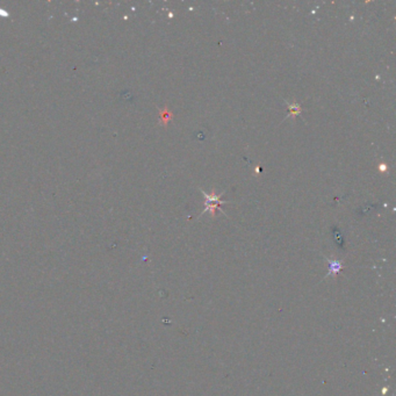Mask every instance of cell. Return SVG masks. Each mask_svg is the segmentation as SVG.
<instances>
[{
    "label": "cell",
    "mask_w": 396,
    "mask_h": 396,
    "mask_svg": "<svg viewBox=\"0 0 396 396\" xmlns=\"http://www.w3.org/2000/svg\"><path fill=\"white\" fill-rule=\"evenodd\" d=\"M200 191H201V193L205 195L206 201H205V209H203V212L200 214L199 217H201L202 215L207 212H209L210 214H212V216L215 217L216 216L217 210H220L222 214H224L223 210L221 209V206L224 205V203H227L228 201H225V200H221L222 194H216V192H215L214 190L212 191V193L210 194H207L203 190H200Z\"/></svg>",
    "instance_id": "cell-1"
},
{
    "label": "cell",
    "mask_w": 396,
    "mask_h": 396,
    "mask_svg": "<svg viewBox=\"0 0 396 396\" xmlns=\"http://www.w3.org/2000/svg\"><path fill=\"white\" fill-rule=\"evenodd\" d=\"M285 103L289 108V111H288L289 113H288V115L285 118V120L290 118V116H294V118H295L296 115H299V114H301V113H302V108H301L300 104H297V103L289 104V103H287V101H285Z\"/></svg>",
    "instance_id": "cell-2"
},
{
    "label": "cell",
    "mask_w": 396,
    "mask_h": 396,
    "mask_svg": "<svg viewBox=\"0 0 396 396\" xmlns=\"http://www.w3.org/2000/svg\"><path fill=\"white\" fill-rule=\"evenodd\" d=\"M171 118H172V113L170 112L168 108H164L163 111H161V123L162 124L167 126Z\"/></svg>",
    "instance_id": "cell-3"
},
{
    "label": "cell",
    "mask_w": 396,
    "mask_h": 396,
    "mask_svg": "<svg viewBox=\"0 0 396 396\" xmlns=\"http://www.w3.org/2000/svg\"><path fill=\"white\" fill-rule=\"evenodd\" d=\"M379 169L381 170V171H386V170H387V165H384V164H381V165H380V168H379Z\"/></svg>",
    "instance_id": "cell-4"
}]
</instances>
